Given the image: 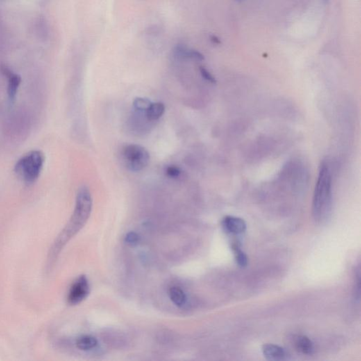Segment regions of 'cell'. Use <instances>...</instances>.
Masks as SVG:
<instances>
[{
  "instance_id": "1",
  "label": "cell",
  "mask_w": 361,
  "mask_h": 361,
  "mask_svg": "<svg viewBox=\"0 0 361 361\" xmlns=\"http://www.w3.org/2000/svg\"><path fill=\"white\" fill-rule=\"evenodd\" d=\"M92 209V198L88 188H80L76 196V207L74 214L67 226L57 237L49 253V262H52L63 248L66 244L83 228L90 216Z\"/></svg>"
},
{
  "instance_id": "2",
  "label": "cell",
  "mask_w": 361,
  "mask_h": 361,
  "mask_svg": "<svg viewBox=\"0 0 361 361\" xmlns=\"http://www.w3.org/2000/svg\"><path fill=\"white\" fill-rule=\"evenodd\" d=\"M332 174L330 167L323 162L320 167L319 174L312 201V216L316 221L327 217L331 208Z\"/></svg>"
},
{
  "instance_id": "3",
  "label": "cell",
  "mask_w": 361,
  "mask_h": 361,
  "mask_svg": "<svg viewBox=\"0 0 361 361\" xmlns=\"http://www.w3.org/2000/svg\"><path fill=\"white\" fill-rule=\"evenodd\" d=\"M44 162V156L42 152L31 151L18 161L15 171L26 183H33L40 176Z\"/></svg>"
},
{
  "instance_id": "4",
  "label": "cell",
  "mask_w": 361,
  "mask_h": 361,
  "mask_svg": "<svg viewBox=\"0 0 361 361\" xmlns=\"http://www.w3.org/2000/svg\"><path fill=\"white\" fill-rule=\"evenodd\" d=\"M123 157L130 171H140L147 167L150 154L146 148L137 144H130L123 149Z\"/></svg>"
},
{
  "instance_id": "5",
  "label": "cell",
  "mask_w": 361,
  "mask_h": 361,
  "mask_svg": "<svg viewBox=\"0 0 361 361\" xmlns=\"http://www.w3.org/2000/svg\"><path fill=\"white\" fill-rule=\"evenodd\" d=\"M90 292L88 280L85 276H80L70 288L67 300L69 304L77 305L87 298Z\"/></svg>"
},
{
  "instance_id": "6",
  "label": "cell",
  "mask_w": 361,
  "mask_h": 361,
  "mask_svg": "<svg viewBox=\"0 0 361 361\" xmlns=\"http://www.w3.org/2000/svg\"><path fill=\"white\" fill-rule=\"evenodd\" d=\"M221 224L225 231L234 235H239L246 231V223L241 218L227 216L222 219Z\"/></svg>"
},
{
  "instance_id": "7",
  "label": "cell",
  "mask_w": 361,
  "mask_h": 361,
  "mask_svg": "<svg viewBox=\"0 0 361 361\" xmlns=\"http://www.w3.org/2000/svg\"><path fill=\"white\" fill-rule=\"evenodd\" d=\"M264 356L268 360H283L287 358V351L278 345L267 344L263 345L262 348Z\"/></svg>"
},
{
  "instance_id": "8",
  "label": "cell",
  "mask_w": 361,
  "mask_h": 361,
  "mask_svg": "<svg viewBox=\"0 0 361 361\" xmlns=\"http://www.w3.org/2000/svg\"><path fill=\"white\" fill-rule=\"evenodd\" d=\"M296 349L305 355H312L314 353V344L305 336H298L295 340Z\"/></svg>"
},
{
  "instance_id": "9",
  "label": "cell",
  "mask_w": 361,
  "mask_h": 361,
  "mask_svg": "<svg viewBox=\"0 0 361 361\" xmlns=\"http://www.w3.org/2000/svg\"><path fill=\"white\" fill-rule=\"evenodd\" d=\"M169 295L171 301L179 308L184 306L187 303V295L180 287H176V286L171 287L169 289Z\"/></svg>"
},
{
  "instance_id": "10",
  "label": "cell",
  "mask_w": 361,
  "mask_h": 361,
  "mask_svg": "<svg viewBox=\"0 0 361 361\" xmlns=\"http://www.w3.org/2000/svg\"><path fill=\"white\" fill-rule=\"evenodd\" d=\"M165 107L162 103H152L146 110V116L151 121H156L163 115Z\"/></svg>"
},
{
  "instance_id": "11",
  "label": "cell",
  "mask_w": 361,
  "mask_h": 361,
  "mask_svg": "<svg viewBox=\"0 0 361 361\" xmlns=\"http://www.w3.org/2000/svg\"><path fill=\"white\" fill-rule=\"evenodd\" d=\"M175 55L178 57L184 59H191V60L203 61L204 60V56L199 52L196 51H191L187 48L178 46L175 50Z\"/></svg>"
},
{
  "instance_id": "12",
  "label": "cell",
  "mask_w": 361,
  "mask_h": 361,
  "mask_svg": "<svg viewBox=\"0 0 361 361\" xmlns=\"http://www.w3.org/2000/svg\"><path fill=\"white\" fill-rule=\"evenodd\" d=\"M98 341L96 337L85 335L78 338L76 341V346L82 351H90L96 347Z\"/></svg>"
},
{
  "instance_id": "13",
  "label": "cell",
  "mask_w": 361,
  "mask_h": 361,
  "mask_svg": "<svg viewBox=\"0 0 361 361\" xmlns=\"http://www.w3.org/2000/svg\"><path fill=\"white\" fill-rule=\"evenodd\" d=\"M9 77L8 96L11 101H14L17 96L18 88L20 85L21 78L19 75L11 74Z\"/></svg>"
},
{
  "instance_id": "14",
  "label": "cell",
  "mask_w": 361,
  "mask_h": 361,
  "mask_svg": "<svg viewBox=\"0 0 361 361\" xmlns=\"http://www.w3.org/2000/svg\"><path fill=\"white\" fill-rule=\"evenodd\" d=\"M232 249H233L234 255H235L237 263L239 264V266H240L241 267H246L248 264V259L246 253L241 251L240 248L238 247L237 246H234L233 247H232Z\"/></svg>"
},
{
  "instance_id": "15",
  "label": "cell",
  "mask_w": 361,
  "mask_h": 361,
  "mask_svg": "<svg viewBox=\"0 0 361 361\" xmlns=\"http://www.w3.org/2000/svg\"><path fill=\"white\" fill-rule=\"evenodd\" d=\"M152 104L151 102L147 98H137L134 100L133 101V107L136 110L139 111V112H144L148 110V107H150Z\"/></svg>"
},
{
  "instance_id": "16",
  "label": "cell",
  "mask_w": 361,
  "mask_h": 361,
  "mask_svg": "<svg viewBox=\"0 0 361 361\" xmlns=\"http://www.w3.org/2000/svg\"><path fill=\"white\" fill-rule=\"evenodd\" d=\"M166 174L170 178H178L182 174V170L178 166L170 165L166 168Z\"/></svg>"
},
{
  "instance_id": "17",
  "label": "cell",
  "mask_w": 361,
  "mask_h": 361,
  "mask_svg": "<svg viewBox=\"0 0 361 361\" xmlns=\"http://www.w3.org/2000/svg\"><path fill=\"white\" fill-rule=\"evenodd\" d=\"M200 73H201L202 77L204 78L205 80H207L209 83L215 84L216 79L211 74L210 71H208L207 69H205V67H200Z\"/></svg>"
},
{
  "instance_id": "18",
  "label": "cell",
  "mask_w": 361,
  "mask_h": 361,
  "mask_svg": "<svg viewBox=\"0 0 361 361\" xmlns=\"http://www.w3.org/2000/svg\"><path fill=\"white\" fill-rule=\"evenodd\" d=\"M126 241L128 244H137L139 242V236L135 232H130L126 235Z\"/></svg>"
},
{
  "instance_id": "19",
  "label": "cell",
  "mask_w": 361,
  "mask_h": 361,
  "mask_svg": "<svg viewBox=\"0 0 361 361\" xmlns=\"http://www.w3.org/2000/svg\"><path fill=\"white\" fill-rule=\"evenodd\" d=\"M212 42H214V44H220L221 42L220 40H219V39L217 38V37L216 36H212Z\"/></svg>"
},
{
  "instance_id": "20",
  "label": "cell",
  "mask_w": 361,
  "mask_h": 361,
  "mask_svg": "<svg viewBox=\"0 0 361 361\" xmlns=\"http://www.w3.org/2000/svg\"><path fill=\"white\" fill-rule=\"evenodd\" d=\"M236 2H238V3H242V2L245 1V0H235Z\"/></svg>"
},
{
  "instance_id": "21",
  "label": "cell",
  "mask_w": 361,
  "mask_h": 361,
  "mask_svg": "<svg viewBox=\"0 0 361 361\" xmlns=\"http://www.w3.org/2000/svg\"><path fill=\"white\" fill-rule=\"evenodd\" d=\"M328 1H329V0H323V2H324V3H328Z\"/></svg>"
}]
</instances>
